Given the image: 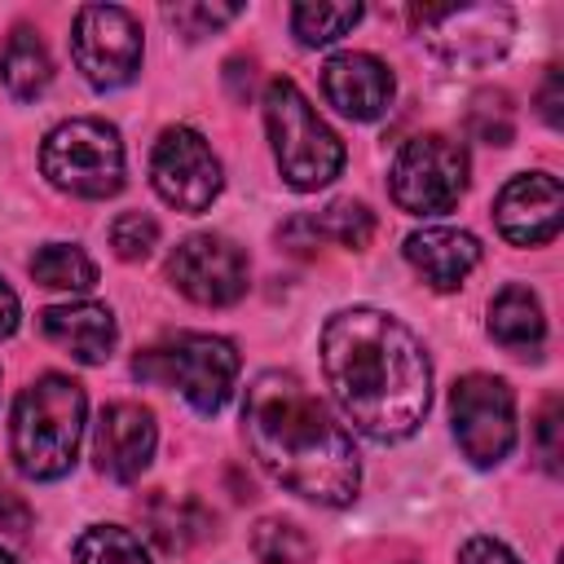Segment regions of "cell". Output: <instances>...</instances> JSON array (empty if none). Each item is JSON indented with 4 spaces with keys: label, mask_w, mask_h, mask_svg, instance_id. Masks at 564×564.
I'll return each instance as SVG.
<instances>
[{
    "label": "cell",
    "mask_w": 564,
    "mask_h": 564,
    "mask_svg": "<svg viewBox=\"0 0 564 564\" xmlns=\"http://www.w3.org/2000/svg\"><path fill=\"white\" fill-rule=\"evenodd\" d=\"M322 375L339 414L370 441H405L432 405V361L419 335L383 308L326 317Z\"/></svg>",
    "instance_id": "obj_1"
},
{
    "label": "cell",
    "mask_w": 564,
    "mask_h": 564,
    "mask_svg": "<svg viewBox=\"0 0 564 564\" xmlns=\"http://www.w3.org/2000/svg\"><path fill=\"white\" fill-rule=\"evenodd\" d=\"M242 432L260 471L317 507H348L361 485L352 436L291 370H264L242 401Z\"/></svg>",
    "instance_id": "obj_2"
},
{
    "label": "cell",
    "mask_w": 564,
    "mask_h": 564,
    "mask_svg": "<svg viewBox=\"0 0 564 564\" xmlns=\"http://www.w3.org/2000/svg\"><path fill=\"white\" fill-rule=\"evenodd\" d=\"M84 388L70 375H40L13 405V463L31 480H57L75 467L84 441Z\"/></svg>",
    "instance_id": "obj_3"
},
{
    "label": "cell",
    "mask_w": 564,
    "mask_h": 564,
    "mask_svg": "<svg viewBox=\"0 0 564 564\" xmlns=\"http://www.w3.org/2000/svg\"><path fill=\"white\" fill-rule=\"evenodd\" d=\"M264 123H269L273 159L291 189H322L339 176L344 141L326 128V119L291 79H273L264 88Z\"/></svg>",
    "instance_id": "obj_4"
},
{
    "label": "cell",
    "mask_w": 564,
    "mask_h": 564,
    "mask_svg": "<svg viewBox=\"0 0 564 564\" xmlns=\"http://www.w3.org/2000/svg\"><path fill=\"white\" fill-rule=\"evenodd\" d=\"M137 379L176 388L198 414L225 410L234 379H238V348L225 335H203V330H181L167 335L163 344L137 352L132 361Z\"/></svg>",
    "instance_id": "obj_5"
},
{
    "label": "cell",
    "mask_w": 564,
    "mask_h": 564,
    "mask_svg": "<svg viewBox=\"0 0 564 564\" xmlns=\"http://www.w3.org/2000/svg\"><path fill=\"white\" fill-rule=\"evenodd\" d=\"M44 176L75 198H110L123 189V141L106 119H66L40 145Z\"/></svg>",
    "instance_id": "obj_6"
},
{
    "label": "cell",
    "mask_w": 564,
    "mask_h": 564,
    "mask_svg": "<svg viewBox=\"0 0 564 564\" xmlns=\"http://www.w3.org/2000/svg\"><path fill=\"white\" fill-rule=\"evenodd\" d=\"M467 189V150L441 132L410 137L392 159V198L410 216H445Z\"/></svg>",
    "instance_id": "obj_7"
},
{
    "label": "cell",
    "mask_w": 564,
    "mask_h": 564,
    "mask_svg": "<svg viewBox=\"0 0 564 564\" xmlns=\"http://www.w3.org/2000/svg\"><path fill=\"white\" fill-rule=\"evenodd\" d=\"M414 26L449 66H489L507 53L516 18L507 4H427L414 9Z\"/></svg>",
    "instance_id": "obj_8"
},
{
    "label": "cell",
    "mask_w": 564,
    "mask_h": 564,
    "mask_svg": "<svg viewBox=\"0 0 564 564\" xmlns=\"http://www.w3.org/2000/svg\"><path fill=\"white\" fill-rule=\"evenodd\" d=\"M70 53L93 88H123L141 70V22L119 4H84L70 26Z\"/></svg>",
    "instance_id": "obj_9"
},
{
    "label": "cell",
    "mask_w": 564,
    "mask_h": 564,
    "mask_svg": "<svg viewBox=\"0 0 564 564\" xmlns=\"http://www.w3.org/2000/svg\"><path fill=\"white\" fill-rule=\"evenodd\" d=\"M449 419L458 449L476 467H494L516 445V397L507 379L494 375H463L449 388Z\"/></svg>",
    "instance_id": "obj_10"
},
{
    "label": "cell",
    "mask_w": 564,
    "mask_h": 564,
    "mask_svg": "<svg viewBox=\"0 0 564 564\" xmlns=\"http://www.w3.org/2000/svg\"><path fill=\"white\" fill-rule=\"evenodd\" d=\"M220 159L194 128H163L150 150V185L176 212H207L220 194Z\"/></svg>",
    "instance_id": "obj_11"
},
{
    "label": "cell",
    "mask_w": 564,
    "mask_h": 564,
    "mask_svg": "<svg viewBox=\"0 0 564 564\" xmlns=\"http://www.w3.org/2000/svg\"><path fill=\"white\" fill-rule=\"evenodd\" d=\"M167 278L185 300L203 308H225L247 291V256L225 234H189L167 256Z\"/></svg>",
    "instance_id": "obj_12"
},
{
    "label": "cell",
    "mask_w": 564,
    "mask_h": 564,
    "mask_svg": "<svg viewBox=\"0 0 564 564\" xmlns=\"http://www.w3.org/2000/svg\"><path fill=\"white\" fill-rule=\"evenodd\" d=\"M498 234L516 247H542L564 225V185L551 172L511 176L494 198Z\"/></svg>",
    "instance_id": "obj_13"
},
{
    "label": "cell",
    "mask_w": 564,
    "mask_h": 564,
    "mask_svg": "<svg viewBox=\"0 0 564 564\" xmlns=\"http://www.w3.org/2000/svg\"><path fill=\"white\" fill-rule=\"evenodd\" d=\"M154 441H159V427H154V414L137 401H110L101 405L97 414V432H93V458H97V471L128 485L137 480L150 458H154Z\"/></svg>",
    "instance_id": "obj_14"
},
{
    "label": "cell",
    "mask_w": 564,
    "mask_h": 564,
    "mask_svg": "<svg viewBox=\"0 0 564 564\" xmlns=\"http://www.w3.org/2000/svg\"><path fill=\"white\" fill-rule=\"evenodd\" d=\"M322 93L348 119H379L392 106L397 79L375 53H335L322 66Z\"/></svg>",
    "instance_id": "obj_15"
},
{
    "label": "cell",
    "mask_w": 564,
    "mask_h": 564,
    "mask_svg": "<svg viewBox=\"0 0 564 564\" xmlns=\"http://www.w3.org/2000/svg\"><path fill=\"white\" fill-rule=\"evenodd\" d=\"M40 330L48 344H57L62 352H70L84 366H97L110 357L115 348V313L106 304H53L40 313Z\"/></svg>",
    "instance_id": "obj_16"
},
{
    "label": "cell",
    "mask_w": 564,
    "mask_h": 564,
    "mask_svg": "<svg viewBox=\"0 0 564 564\" xmlns=\"http://www.w3.org/2000/svg\"><path fill=\"white\" fill-rule=\"evenodd\" d=\"M405 260L423 273L427 286L454 291L480 264V242L471 234H463V229L432 225V229H419V234L405 238Z\"/></svg>",
    "instance_id": "obj_17"
},
{
    "label": "cell",
    "mask_w": 564,
    "mask_h": 564,
    "mask_svg": "<svg viewBox=\"0 0 564 564\" xmlns=\"http://www.w3.org/2000/svg\"><path fill=\"white\" fill-rule=\"evenodd\" d=\"M141 520H145V533L167 555H185V551H194L212 533V516L194 498H172V494H154L141 507Z\"/></svg>",
    "instance_id": "obj_18"
},
{
    "label": "cell",
    "mask_w": 564,
    "mask_h": 564,
    "mask_svg": "<svg viewBox=\"0 0 564 564\" xmlns=\"http://www.w3.org/2000/svg\"><path fill=\"white\" fill-rule=\"evenodd\" d=\"M489 335H494L502 348H511V352L538 348L542 335H546V317H542L538 295H533L529 286H520V282L502 286V291L494 295V304H489Z\"/></svg>",
    "instance_id": "obj_19"
},
{
    "label": "cell",
    "mask_w": 564,
    "mask_h": 564,
    "mask_svg": "<svg viewBox=\"0 0 564 564\" xmlns=\"http://www.w3.org/2000/svg\"><path fill=\"white\" fill-rule=\"evenodd\" d=\"M0 79H4V88H9L18 101H31V97H40V93L48 88L53 62H48L44 40H40L31 26H18V31L9 35V44H4V53H0Z\"/></svg>",
    "instance_id": "obj_20"
},
{
    "label": "cell",
    "mask_w": 564,
    "mask_h": 564,
    "mask_svg": "<svg viewBox=\"0 0 564 564\" xmlns=\"http://www.w3.org/2000/svg\"><path fill=\"white\" fill-rule=\"evenodd\" d=\"M31 278L53 291H88L97 282V264L75 242H44L31 256Z\"/></svg>",
    "instance_id": "obj_21"
},
{
    "label": "cell",
    "mask_w": 564,
    "mask_h": 564,
    "mask_svg": "<svg viewBox=\"0 0 564 564\" xmlns=\"http://www.w3.org/2000/svg\"><path fill=\"white\" fill-rule=\"evenodd\" d=\"M75 560L79 564H150L141 538L123 524H88L75 538Z\"/></svg>",
    "instance_id": "obj_22"
},
{
    "label": "cell",
    "mask_w": 564,
    "mask_h": 564,
    "mask_svg": "<svg viewBox=\"0 0 564 564\" xmlns=\"http://www.w3.org/2000/svg\"><path fill=\"white\" fill-rule=\"evenodd\" d=\"M357 22H361V4H313V0H308V4H295V9H291V31H295L300 44H308V48L348 35Z\"/></svg>",
    "instance_id": "obj_23"
},
{
    "label": "cell",
    "mask_w": 564,
    "mask_h": 564,
    "mask_svg": "<svg viewBox=\"0 0 564 564\" xmlns=\"http://www.w3.org/2000/svg\"><path fill=\"white\" fill-rule=\"evenodd\" d=\"M251 551H256L260 564H308L313 560V538L300 524L269 516L251 529Z\"/></svg>",
    "instance_id": "obj_24"
},
{
    "label": "cell",
    "mask_w": 564,
    "mask_h": 564,
    "mask_svg": "<svg viewBox=\"0 0 564 564\" xmlns=\"http://www.w3.org/2000/svg\"><path fill=\"white\" fill-rule=\"evenodd\" d=\"M317 238H335L339 247H352L361 251L370 238H375V216L366 203H352V198H335L330 207H322V216L304 220Z\"/></svg>",
    "instance_id": "obj_25"
},
{
    "label": "cell",
    "mask_w": 564,
    "mask_h": 564,
    "mask_svg": "<svg viewBox=\"0 0 564 564\" xmlns=\"http://www.w3.org/2000/svg\"><path fill=\"white\" fill-rule=\"evenodd\" d=\"M110 247L119 260H145L159 247V220L145 212H123L110 225Z\"/></svg>",
    "instance_id": "obj_26"
},
{
    "label": "cell",
    "mask_w": 564,
    "mask_h": 564,
    "mask_svg": "<svg viewBox=\"0 0 564 564\" xmlns=\"http://www.w3.org/2000/svg\"><path fill=\"white\" fill-rule=\"evenodd\" d=\"M238 13H242L238 4H167V9H163V18H167V22L176 26V35H185V40H203V35L229 26Z\"/></svg>",
    "instance_id": "obj_27"
},
{
    "label": "cell",
    "mask_w": 564,
    "mask_h": 564,
    "mask_svg": "<svg viewBox=\"0 0 564 564\" xmlns=\"http://www.w3.org/2000/svg\"><path fill=\"white\" fill-rule=\"evenodd\" d=\"M467 128L489 141V145H507L511 141V106H507V93H480L471 115H467Z\"/></svg>",
    "instance_id": "obj_28"
},
{
    "label": "cell",
    "mask_w": 564,
    "mask_h": 564,
    "mask_svg": "<svg viewBox=\"0 0 564 564\" xmlns=\"http://www.w3.org/2000/svg\"><path fill=\"white\" fill-rule=\"evenodd\" d=\"M538 449H542L546 471H560V401H546L538 419Z\"/></svg>",
    "instance_id": "obj_29"
},
{
    "label": "cell",
    "mask_w": 564,
    "mask_h": 564,
    "mask_svg": "<svg viewBox=\"0 0 564 564\" xmlns=\"http://www.w3.org/2000/svg\"><path fill=\"white\" fill-rule=\"evenodd\" d=\"M458 564H520L498 538H467L463 542V551H458Z\"/></svg>",
    "instance_id": "obj_30"
},
{
    "label": "cell",
    "mask_w": 564,
    "mask_h": 564,
    "mask_svg": "<svg viewBox=\"0 0 564 564\" xmlns=\"http://www.w3.org/2000/svg\"><path fill=\"white\" fill-rule=\"evenodd\" d=\"M26 507L18 502V494H9V489H0V524L9 529V533H26Z\"/></svg>",
    "instance_id": "obj_31"
},
{
    "label": "cell",
    "mask_w": 564,
    "mask_h": 564,
    "mask_svg": "<svg viewBox=\"0 0 564 564\" xmlns=\"http://www.w3.org/2000/svg\"><path fill=\"white\" fill-rule=\"evenodd\" d=\"M542 119H546L551 128H560V70H555V66H551L546 88H542Z\"/></svg>",
    "instance_id": "obj_32"
},
{
    "label": "cell",
    "mask_w": 564,
    "mask_h": 564,
    "mask_svg": "<svg viewBox=\"0 0 564 564\" xmlns=\"http://www.w3.org/2000/svg\"><path fill=\"white\" fill-rule=\"evenodd\" d=\"M18 313H22V308H18V295H13L9 282L0 278V339L18 330Z\"/></svg>",
    "instance_id": "obj_33"
},
{
    "label": "cell",
    "mask_w": 564,
    "mask_h": 564,
    "mask_svg": "<svg viewBox=\"0 0 564 564\" xmlns=\"http://www.w3.org/2000/svg\"><path fill=\"white\" fill-rule=\"evenodd\" d=\"M0 564H18V560H13V555H9V551H0Z\"/></svg>",
    "instance_id": "obj_34"
}]
</instances>
